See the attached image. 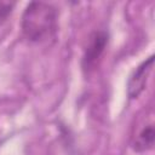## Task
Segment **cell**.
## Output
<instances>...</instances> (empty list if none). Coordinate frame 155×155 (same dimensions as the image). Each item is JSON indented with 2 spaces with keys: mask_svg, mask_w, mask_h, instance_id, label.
Masks as SVG:
<instances>
[{
  "mask_svg": "<svg viewBox=\"0 0 155 155\" xmlns=\"http://www.w3.org/2000/svg\"><path fill=\"white\" fill-rule=\"evenodd\" d=\"M21 27L29 41H47L57 30V10L47 2L33 1L23 12Z\"/></svg>",
  "mask_w": 155,
  "mask_h": 155,
  "instance_id": "1",
  "label": "cell"
},
{
  "mask_svg": "<svg viewBox=\"0 0 155 155\" xmlns=\"http://www.w3.org/2000/svg\"><path fill=\"white\" fill-rule=\"evenodd\" d=\"M153 110L149 109L148 113H145V119L140 121V127L136 126L137 132L132 136V149L138 153L148 151L153 149L154 142H155V126L153 120Z\"/></svg>",
  "mask_w": 155,
  "mask_h": 155,
  "instance_id": "3",
  "label": "cell"
},
{
  "mask_svg": "<svg viewBox=\"0 0 155 155\" xmlns=\"http://www.w3.org/2000/svg\"><path fill=\"white\" fill-rule=\"evenodd\" d=\"M108 44V34L105 31H94L90 35L82 57V67L85 71H90L98 64Z\"/></svg>",
  "mask_w": 155,
  "mask_h": 155,
  "instance_id": "2",
  "label": "cell"
},
{
  "mask_svg": "<svg viewBox=\"0 0 155 155\" xmlns=\"http://www.w3.org/2000/svg\"><path fill=\"white\" fill-rule=\"evenodd\" d=\"M13 4L10 2H0V23L6 19V17L11 13Z\"/></svg>",
  "mask_w": 155,
  "mask_h": 155,
  "instance_id": "5",
  "label": "cell"
},
{
  "mask_svg": "<svg viewBox=\"0 0 155 155\" xmlns=\"http://www.w3.org/2000/svg\"><path fill=\"white\" fill-rule=\"evenodd\" d=\"M153 64H154V56H150L148 59L142 62L136 68L127 84V94L130 98H137L144 91L149 75L153 70Z\"/></svg>",
  "mask_w": 155,
  "mask_h": 155,
  "instance_id": "4",
  "label": "cell"
}]
</instances>
